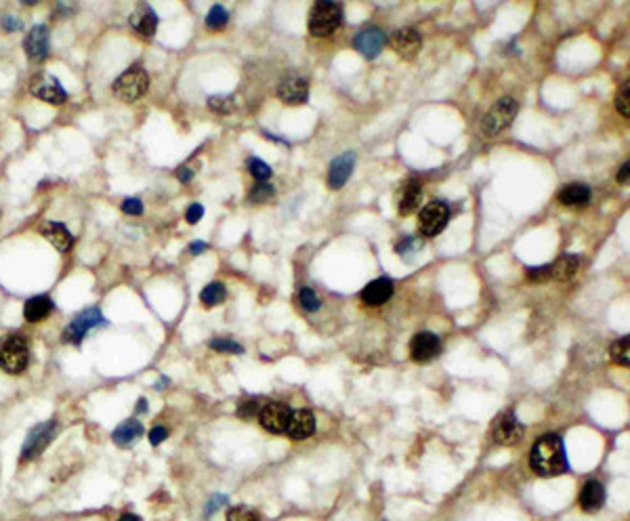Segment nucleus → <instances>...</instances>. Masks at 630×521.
I'll return each mask as SVG.
<instances>
[{"label": "nucleus", "instance_id": "2eb2a0df", "mask_svg": "<svg viewBox=\"0 0 630 521\" xmlns=\"http://www.w3.org/2000/svg\"><path fill=\"white\" fill-rule=\"evenodd\" d=\"M315 431V416L309 412V410H294L290 412L288 416V423H286V433L300 442V439H307L311 437Z\"/></svg>", "mask_w": 630, "mask_h": 521}, {"label": "nucleus", "instance_id": "f704fd0d", "mask_svg": "<svg viewBox=\"0 0 630 521\" xmlns=\"http://www.w3.org/2000/svg\"><path fill=\"white\" fill-rule=\"evenodd\" d=\"M227 521H260L258 513L248 506H233L227 513Z\"/></svg>", "mask_w": 630, "mask_h": 521}, {"label": "nucleus", "instance_id": "72a5a7b5", "mask_svg": "<svg viewBox=\"0 0 630 521\" xmlns=\"http://www.w3.org/2000/svg\"><path fill=\"white\" fill-rule=\"evenodd\" d=\"M276 193V189H274V185L271 183H265V181H258L254 187H252V191H250V202H256V204H262V202H267L271 196Z\"/></svg>", "mask_w": 630, "mask_h": 521}, {"label": "nucleus", "instance_id": "c03bdc74", "mask_svg": "<svg viewBox=\"0 0 630 521\" xmlns=\"http://www.w3.org/2000/svg\"><path fill=\"white\" fill-rule=\"evenodd\" d=\"M3 28H5L7 32H17V30L23 28V23H21V19H17V17H13V15H5V17H3Z\"/></svg>", "mask_w": 630, "mask_h": 521}, {"label": "nucleus", "instance_id": "5701e85b", "mask_svg": "<svg viewBox=\"0 0 630 521\" xmlns=\"http://www.w3.org/2000/svg\"><path fill=\"white\" fill-rule=\"evenodd\" d=\"M42 236L46 242H50L59 252H68L74 244V238L70 234V229L61 223H46L42 229Z\"/></svg>", "mask_w": 630, "mask_h": 521}, {"label": "nucleus", "instance_id": "1a4fd4ad", "mask_svg": "<svg viewBox=\"0 0 630 521\" xmlns=\"http://www.w3.org/2000/svg\"><path fill=\"white\" fill-rule=\"evenodd\" d=\"M55 429H57V423L55 421H46V423H40L36 425L28 437H26V444L21 448V458L23 460H30V458H36L40 456L46 446L52 442V435H55Z\"/></svg>", "mask_w": 630, "mask_h": 521}, {"label": "nucleus", "instance_id": "c85d7f7f", "mask_svg": "<svg viewBox=\"0 0 630 521\" xmlns=\"http://www.w3.org/2000/svg\"><path fill=\"white\" fill-rule=\"evenodd\" d=\"M609 355H611V359L618 363V366H624V368H626L628 363H630V341H628V337L615 341V343L611 345V349H609Z\"/></svg>", "mask_w": 630, "mask_h": 521}, {"label": "nucleus", "instance_id": "a19ab883", "mask_svg": "<svg viewBox=\"0 0 630 521\" xmlns=\"http://www.w3.org/2000/svg\"><path fill=\"white\" fill-rule=\"evenodd\" d=\"M204 217V208H202V204H191L189 208H187V215H185V219L191 223V225H195L200 219Z\"/></svg>", "mask_w": 630, "mask_h": 521}, {"label": "nucleus", "instance_id": "7ed1b4c3", "mask_svg": "<svg viewBox=\"0 0 630 521\" xmlns=\"http://www.w3.org/2000/svg\"><path fill=\"white\" fill-rule=\"evenodd\" d=\"M343 23V7L330 0H322L315 3L311 13H309V32L313 36H330L336 32Z\"/></svg>", "mask_w": 630, "mask_h": 521}, {"label": "nucleus", "instance_id": "09e8293b", "mask_svg": "<svg viewBox=\"0 0 630 521\" xmlns=\"http://www.w3.org/2000/svg\"><path fill=\"white\" fill-rule=\"evenodd\" d=\"M206 248H208V244H206V242H193V244L189 246V252H191V254H202Z\"/></svg>", "mask_w": 630, "mask_h": 521}, {"label": "nucleus", "instance_id": "49530a36", "mask_svg": "<svg viewBox=\"0 0 630 521\" xmlns=\"http://www.w3.org/2000/svg\"><path fill=\"white\" fill-rule=\"evenodd\" d=\"M177 177H179V181L187 183V181H191V179H193V173H191V169H187V167H181V169L177 171Z\"/></svg>", "mask_w": 630, "mask_h": 521}, {"label": "nucleus", "instance_id": "4be33fe9", "mask_svg": "<svg viewBox=\"0 0 630 521\" xmlns=\"http://www.w3.org/2000/svg\"><path fill=\"white\" fill-rule=\"evenodd\" d=\"M593 198V191L584 183H569L559 191V202L563 206H586Z\"/></svg>", "mask_w": 630, "mask_h": 521}, {"label": "nucleus", "instance_id": "8fccbe9b", "mask_svg": "<svg viewBox=\"0 0 630 521\" xmlns=\"http://www.w3.org/2000/svg\"><path fill=\"white\" fill-rule=\"evenodd\" d=\"M118 521H141V517H137V515H133V513H126V515H122Z\"/></svg>", "mask_w": 630, "mask_h": 521}, {"label": "nucleus", "instance_id": "9b49d317", "mask_svg": "<svg viewBox=\"0 0 630 521\" xmlns=\"http://www.w3.org/2000/svg\"><path fill=\"white\" fill-rule=\"evenodd\" d=\"M389 42L401 59H414L420 46H423V36H420L416 28H399L391 34Z\"/></svg>", "mask_w": 630, "mask_h": 521}, {"label": "nucleus", "instance_id": "ea45409f", "mask_svg": "<svg viewBox=\"0 0 630 521\" xmlns=\"http://www.w3.org/2000/svg\"><path fill=\"white\" fill-rule=\"evenodd\" d=\"M166 437H169V431H166L164 427H153V429L149 431V444H151V446H160Z\"/></svg>", "mask_w": 630, "mask_h": 521}, {"label": "nucleus", "instance_id": "c756f323", "mask_svg": "<svg viewBox=\"0 0 630 521\" xmlns=\"http://www.w3.org/2000/svg\"><path fill=\"white\" fill-rule=\"evenodd\" d=\"M208 108L217 114H231L236 110V101L229 95H213L208 99Z\"/></svg>", "mask_w": 630, "mask_h": 521}, {"label": "nucleus", "instance_id": "39448f33", "mask_svg": "<svg viewBox=\"0 0 630 521\" xmlns=\"http://www.w3.org/2000/svg\"><path fill=\"white\" fill-rule=\"evenodd\" d=\"M147 86H149V78L141 66H131L124 74H120L114 80V93L126 103H133L139 97H143L147 93Z\"/></svg>", "mask_w": 630, "mask_h": 521}, {"label": "nucleus", "instance_id": "423d86ee", "mask_svg": "<svg viewBox=\"0 0 630 521\" xmlns=\"http://www.w3.org/2000/svg\"><path fill=\"white\" fill-rule=\"evenodd\" d=\"M448 219H450V208L443 202H429L418 215V229L423 236L433 238L439 231H443Z\"/></svg>", "mask_w": 630, "mask_h": 521}, {"label": "nucleus", "instance_id": "9d476101", "mask_svg": "<svg viewBox=\"0 0 630 521\" xmlns=\"http://www.w3.org/2000/svg\"><path fill=\"white\" fill-rule=\"evenodd\" d=\"M30 91L34 97L42 99L44 103H50V106H61V103L68 99V93L64 91V86L59 84V80L50 74H38L32 84Z\"/></svg>", "mask_w": 630, "mask_h": 521}, {"label": "nucleus", "instance_id": "473e14b6", "mask_svg": "<svg viewBox=\"0 0 630 521\" xmlns=\"http://www.w3.org/2000/svg\"><path fill=\"white\" fill-rule=\"evenodd\" d=\"M298 303H300V307L305 309V311H309V314H315L320 307H322V301L318 299V294H315L311 288H300V292H298Z\"/></svg>", "mask_w": 630, "mask_h": 521}, {"label": "nucleus", "instance_id": "20e7f679", "mask_svg": "<svg viewBox=\"0 0 630 521\" xmlns=\"http://www.w3.org/2000/svg\"><path fill=\"white\" fill-rule=\"evenodd\" d=\"M517 101L513 97H502L496 101V106L484 116L481 120V133L486 137H496L498 133H502L504 129H508L517 116Z\"/></svg>", "mask_w": 630, "mask_h": 521}, {"label": "nucleus", "instance_id": "37998d69", "mask_svg": "<svg viewBox=\"0 0 630 521\" xmlns=\"http://www.w3.org/2000/svg\"><path fill=\"white\" fill-rule=\"evenodd\" d=\"M256 410H258V404L252 399V401H244V404L238 408V414L242 416V419H250L252 414H256Z\"/></svg>", "mask_w": 630, "mask_h": 521}, {"label": "nucleus", "instance_id": "f8f14e48", "mask_svg": "<svg viewBox=\"0 0 630 521\" xmlns=\"http://www.w3.org/2000/svg\"><path fill=\"white\" fill-rule=\"evenodd\" d=\"M290 416V408L284 401H269L260 408L258 412V421L260 427L269 431V433H282L286 431V423Z\"/></svg>", "mask_w": 630, "mask_h": 521}, {"label": "nucleus", "instance_id": "f03ea898", "mask_svg": "<svg viewBox=\"0 0 630 521\" xmlns=\"http://www.w3.org/2000/svg\"><path fill=\"white\" fill-rule=\"evenodd\" d=\"M28 359L30 351L21 337H0V370H5L7 375H21L28 366Z\"/></svg>", "mask_w": 630, "mask_h": 521}, {"label": "nucleus", "instance_id": "c9c22d12", "mask_svg": "<svg viewBox=\"0 0 630 521\" xmlns=\"http://www.w3.org/2000/svg\"><path fill=\"white\" fill-rule=\"evenodd\" d=\"M210 349L221 351V353H236V355L244 353V347L238 345L236 341H229V339H215V341H210Z\"/></svg>", "mask_w": 630, "mask_h": 521}, {"label": "nucleus", "instance_id": "79ce46f5", "mask_svg": "<svg viewBox=\"0 0 630 521\" xmlns=\"http://www.w3.org/2000/svg\"><path fill=\"white\" fill-rule=\"evenodd\" d=\"M414 250H418V242H416L414 238H405V240L397 246V252H399L401 256H408V254H412Z\"/></svg>", "mask_w": 630, "mask_h": 521}, {"label": "nucleus", "instance_id": "a18cd8bd", "mask_svg": "<svg viewBox=\"0 0 630 521\" xmlns=\"http://www.w3.org/2000/svg\"><path fill=\"white\" fill-rule=\"evenodd\" d=\"M225 502H227V498H225V496H215L213 500L208 502V506H206V515H213V511H215V509H221Z\"/></svg>", "mask_w": 630, "mask_h": 521}, {"label": "nucleus", "instance_id": "7c9ffc66", "mask_svg": "<svg viewBox=\"0 0 630 521\" xmlns=\"http://www.w3.org/2000/svg\"><path fill=\"white\" fill-rule=\"evenodd\" d=\"M227 21H229V13L221 5H215L213 9L208 11V15H206V26L210 30H221V28L227 26Z\"/></svg>", "mask_w": 630, "mask_h": 521}, {"label": "nucleus", "instance_id": "412c9836", "mask_svg": "<svg viewBox=\"0 0 630 521\" xmlns=\"http://www.w3.org/2000/svg\"><path fill=\"white\" fill-rule=\"evenodd\" d=\"M420 200H423V187H420L416 179H410L399 193V204H397L399 215H412L420 206Z\"/></svg>", "mask_w": 630, "mask_h": 521}, {"label": "nucleus", "instance_id": "f257e3e1", "mask_svg": "<svg viewBox=\"0 0 630 521\" xmlns=\"http://www.w3.org/2000/svg\"><path fill=\"white\" fill-rule=\"evenodd\" d=\"M530 466L540 477H557L567 473V456L563 439L555 433L540 437L530 452Z\"/></svg>", "mask_w": 630, "mask_h": 521}, {"label": "nucleus", "instance_id": "aec40b11", "mask_svg": "<svg viewBox=\"0 0 630 521\" xmlns=\"http://www.w3.org/2000/svg\"><path fill=\"white\" fill-rule=\"evenodd\" d=\"M605 502V488L597 480H589L580 490V506L586 513H597Z\"/></svg>", "mask_w": 630, "mask_h": 521}, {"label": "nucleus", "instance_id": "b1692460", "mask_svg": "<svg viewBox=\"0 0 630 521\" xmlns=\"http://www.w3.org/2000/svg\"><path fill=\"white\" fill-rule=\"evenodd\" d=\"M131 28L133 30H137L141 36H145V38H149V36H153L155 34V28H158V15H155V11L153 9H149V7H139L133 15H131Z\"/></svg>", "mask_w": 630, "mask_h": 521}, {"label": "nucleus", "instance_id": "ddd939ff", "mask_svg": "<svg viewBox=\"0 0 630 521\" xmlns=\"http://www.w3.org/2000/svg\"><path fill=\"white\" fill-rule=\"evenodd\" d=\"M441 353V341L433 332H418L410 343V355L418 363H427Z\"/></svg>", "mask_w": 630, "mask_h": 521}, {"label": "nucleus", "instance_id": "e433bc0d", "mask_svg": "<svg viewBox=\"0 0 630 521\" xmlns=\"http://www.w3.org/2000/svg\"><path fill=\"white\" fill-rule=\"evenodd\" d=\"M628 82H624V86H622V93L618 95V99H615V108H618V112L624 116V118H628L630 116V103H628Z\"/></svg>", "mask_w": 630, "mask_h": 521}, {"label": "nucleus", "instance_id": "4468645a", "mask_svg": "<svg viewBox=\"0 0 630 521\" xmlns=\"http://www.w3.org/2000/svg\"><path fill=\"white\" fill-rule=\"evenodd\" d=\"M385 42H387V36H385V32L379 30V28L361 30V32H357V36L353 38L355 50H359V53H361L363 57H368V59L379 57V55H381V50H383V46H385Z\"/></svg>", "mask_w": 630, "mask_h": 521}, {"label": "nucleus", "instance_id": "393cba45", "mask_svg": "<svg viewBox=\"0 0 630 521\" xmlns=\"http://www.w3.org/2000/svg\"><path fill=\"white\" fill-rule=\"evenodd\" d=\"M578 267H580V258L573 254H565L551 265V280H559V282L571 280L578 274Z\"/></svg>", "mask_w": 630, "mask_h": 521}, {"label": "nucleus", "instance_id": "a878e982", "mask_svg": "<svg viewBox=\"0 0 630 521\" xmlns=\"http://www.w3.org/2000/svg\"><path fill=\"white\" fill-rule=\"evenodd\" d=\"M50 309H52V301L48 296H32L23 307V316L28 322H40L50 314Z\"/></svg>", "mask_w": 630, "mask_h": 521}, {"label": "nucleus", "instance_id": "3c124183", "mask_svg": "<svg viewBox=\"0 0 630 521\" xmlns=\"http://www.w3.org/2000/svg\"><path fill=\"white\" fill-rule=\"evenodd\" d=\"M145 404H147V401H145V399L141 397V399H139V408H137V412H145V408H147Z\"/></svg>", "mask_w": 630, "mask_h": 521}, {"label": "nucleus", "instance_id": "2f4dec72", "mask_svg": "<svg viewBox=\"0 0 630 521\" xmlns=\"http://www.w3.org/2000/svg\"><path fill=\"white\" fill-rule=\"evenodd\" d=\"M248 171H250V175H252L256 181H267V179H271V175H274L271 167H269L267 162L258 160V158H250V160H248Z\"/></svg>", "mask_w": 630, "mask_h": 521}, {"label": "nucleus", "instance_id": "6ab92c4d", "mask_svg": "<svg viewBox=\"0 0 630 521\" xmlns=\"http://www.w3.org/2000/svg\"><path fill=\"white\" fill-rule=\"evenodd\" d=\"M391 294H393L391 278H379L368 286H363V290L359 292V296L365 305H383L391 299Z\"/></svg>", "mask_w": 630, "mask_h": 521}, {"label": "nucleus", "instance_id": "dca6fc26", "mask_svg": "<svg viewBox=\"0 0 630 521\" xmlns=\"http://www.w3.org/2000/svg\"><path fill=\"white\" fill-rule=\"evenodd\" d=\"M353 167H355V153L353 151H345V153L338 155V158H334L332 164H330V173H328V187L330 189H341L349 181V177L353 173Z\"/></svg>", "mask_w": 630, "mask_h": 521}, {"label": "nucleus", "instance_id": "de8ad7c7", "mask_svg": "<svg viewBox=\"0 0 630 521\" xmlns=\"http://www.w3.org/2000/svg\"><path fill=\"white\" fill-rule=\"evenodd\" d=\"M618 183L620 185H628V162H624L620 167V173H618Z\"/></svg>", "mask_w": 630, "mask_h": 521}, {"label": "nucleus", "instance_id": "58836bf2", "mask_svg": "<svg viewBox=\"0 0 630 521\" xmlns=\"http://www.w3.org/2000/svg\"><path fill=\"white\" fill-rule=\"evenodd\" d=\"M528 278L532 282H546L551 280V265H542V267H532L528 272Z\"/></svg>", "mask_w": 630, "mask_h": 521}, {"label": "nucleus", "instance_id": "f3484780", "mask_svg": "<svg viewBox=\"0 0 630 521\" xmlns=\"http://www.w3.org/2000/svg\"><path fill=\"white\" fill-rule=\"evenodd\" d=\"M278 97L286 106H303L309 99V84L303 78H288L280 84Z\"/></svg>", "mask_w": 630, "mask_h": 521}, {"label": "nucleus", "instance_id": "6e6552de", "mask_svg": "<svg viewBox=\"0 0 630 521\" xmlns=\"http://www.w3.org/2000/svg\"><path fill=\"white\" fill-rule=\"evenodd\" d=\"M523 433H525V429L519 423L517 414L513 410L502 412L492 425V437L500 446H515L523 437Z\"/></svg>", "mask_w": 630, "mask_h": 521}, {"label": "nucleus", "instance_id": "0eeeda50", "mask_svg": "<svg viewBox=\"0 0 630 521\" xmlns=\"http://www.w3.org/2000/svg\"><path fill=\"white\" fill-rule=\"evenodd\" d=\"M103 322H105V318H103V314H101L99 309H95V307L84 309V311H80V314L72 320V324L64 330V341L72 343V345H80L82 339L86 337V332L93 330V328H97V326H101Z\"/></svg>", "mask_w": 630, "mask_h": 521}, {"label": "nucleus", "instance_id": "cd10ccee", "mask_svg": "<svg viewBox=\"0 0 630 521\" xmlns=\"http://www.w3.org/2000/svg\"><path fill=\"white\" fill-rule=\"evenodd\" d=\"M200 301L206 305V307H215L219 303L225 301V286L221 282H213L208 284L202 292H200Z\"/></svg>", "mask_w": 630, "mask_h": 521}, {"label": "nucleus", "instance_id": "bb28decb", "mask_svg": "<svg viewBox=\"0 0 630 521\" xmlns=\"http://www.w3.org/2000/svg\"><path fill=\"white\" fill-rule=\"evenodd\" d=\"M141 433H143V425L139 421H135V419H128V421H124L122 425L116 427V431H114L112 437H114V442L118 446H128L137 437H141Z\"/></svg>", "mask_w": 630, "mask_h": 521}, {"label": "nucleus", "instance_id": "a211bd4d", "mask_svg": "<svg viewBox=\"0 0 630 521\" xmlns=\"http://www.w3.org/2000/svg\"><path fill=\"white\" fill-rule=\"evenodd\" d=\"M23 48H26V53H28L30 59H36V61L44 59L46 53H48V28L42 26V23L34 26L23 40Z\"/></svg>", "mask_w": 630, "mask_h": 521}, {"label": "nucleus", "instance_id": "4c0bfd02", "mask_svg": "<svg viewBox=\"0 0 630 521\" xmlns=\"http://www.w3.org/2000/svg\"><path fill=\"white\" fill-rule=\"evenodd\" d=\"M122 213H126V215H141L143 213V202L139 198H126L122 202Z\"/></svg>", "mask_w": 630, "mask_h": 521}]
</instances>
